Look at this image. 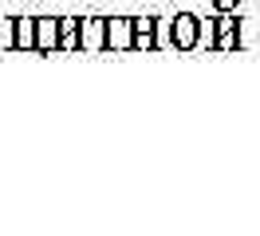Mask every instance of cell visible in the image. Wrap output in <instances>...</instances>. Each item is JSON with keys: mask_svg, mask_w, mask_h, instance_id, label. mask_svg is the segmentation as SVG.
I'll return each mask as SVG.
<instances>
[{"mask_svg": "<svg viewBox=\"0 0 260 236\" xmlns=\"http://www.w3.org/2000/svg\"><path fill=\"white\" fill-rule=\"evenodd\" d=\"M178 44L181 47L193 44V20H178Z\"/></svg>", "mask_w": 260, "mask_h": 236, "instance_id": "obj_1", "label": "cell"}, {"mask_svg": "<svg viewBox=\"0 0 260 236\" xmlns=\"http://www.w3.org/2000/svg\"><path fill=\"white\" fill-rule=\"evenodd\" d=\"M51 44H55V24L44 20V24H40V47H51Z\"/></svg>", "mask_w": 260, "mask_h": 236, "instance_id": "obj_2", "label": "cell"}, {"mask_svg": "<svg viewBox=\"0 0 260 236\" xmlns=\"http://www.w3.org/2000/svg\"><path fill=\"white\" fill-rule=\"evenodd\" d=\"M8 44H12V24L0 20V47H8Z\"/></svg>", "mask_w": 260, "mask_h": 236, "instance_id": "obj_3", "label": "cell"}]
</instances>
